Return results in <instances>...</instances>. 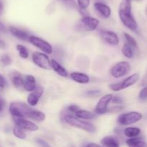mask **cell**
Here are the masks:
<instances>
[{"label":"cell","instance_id":"cell-19","mask_svg":"<svg viewBox=\"0 0 147 147\" xmlns=\"http://www.w3.org/2000/svg\"><path fill=\"white\" fill-rule=\"evenodd\" d=\"M11 78V82L12 84L14 85V87L20 89V88L23 87V84H24V79L20 72L14 71L10 75Z\"/></svg>","mask_w":147,"mask_h":147},{"label":"cell","instance_id":"cell-29","mask_svg":"<svg viewBox=\"0 0 147 147\" xmlns=\"http://www.w3.org/2000/svg\"><path fill=\"white\" fill-rule=\"evenodd\" d=\"M11 58L10 56L7 53H4V54L1 55L0 56V62L2 63L4 66H9L11 63Z\"/></svg>","mask_w":147,"mask_h":147},{"label":"cell","instance_id":"cell-15","mask_svg":"<svg viewBox=\"0 0 147 147\" xmlns=\"http://www.w3.org/2000/svg\"><path fill=\"white\" fill-rule=\"evenodd\" d=\"M94 8L103 18H109L111 14V9L104 3L96 2L94 4Z\"/></svg>","mask_w":147,"mask_h":147},{"label":"cell","instance_id":"cell-38","mask_svg":"<svg viewBox=\"0 0 147 147\" xmlns=\"http://www.w3.org/2000/svg\"><path fill=\"white\" fill-rule=\"evenodd\" d=\"M113 103L114 104H121L123 103V99L119 96H113L112 98Z\"/></svg>","mask_w":147,"mask_h":147},{"label":"cell","instance_id":"cell-35","mask_svg":"<svg viewBox=\"0 0 147 147\" xmlns=\"http://www.w3.org/2000/svg\"><path fill=\"white\" fill-rule=\"evenodd\" d=\"M62 2L65 3L66 5L72 7V8H76V4L74 0H60Z\"/></svg>","mask_w":147,"mask_h":147},{"label":"cell","instance_id":"cell-7","mask_svg":"<svg viewBox=\"0 0 147 147\" xmlns=\"http://www.w3.org/2000/svg\"><path fill=\"white\" fill-rule=\"evenodd\" d=\"M32 61L36 66L45 70L51 69V61L47 55L41 52H34L32 55Z\"/></svg>","mask_w":147,"mask_h":147},{"label":"cell","instance_id":"cell-10","mask_svg":"<svg viewBox=\"0 0 147 147\" xmlns=\"http://www.w3.org/2000/svg\"><path fill=\"white\" fill-rule=\"evenodd\" d=\"M99 20L90 16H83L80 20V24L83 29L88 31H93L96 30L99 25Z\"/></svg>","mask_w":147,"mask_h":147},{"label":"cell","instance_id":"cell-33","mask_svg":"<svg viewBox=\"0 0 147 147\" xmlns=\"http://www.w3.org/2000/svg\"><path fill=\"white\" fill-rule=\"evenodd\" d=\"M123 110V107L119 106V105H117V106L111 107V108H109L108 109V112H119Z\"/></svg>","mask_w":147,"mask_h":147},{"label":"cell","instance_id":"cell-9","mask_svg":"<svg viewBox=\"0 0 147 147\" xmlns=\"http://www.w3.org/2000/svg\"><path fill=\"white\" fill-rule=\"evenodd\" d=\"M113 97L112 94H106L102 96L96 105L94 110L95 113L98 115H103L108 112V109H109L108 106L109 104L111 102Z\"/></svg>","mask_w":147,"mask_h":147},{"label":"cell","instance_id":"cell-2","mask_svg":"<svg viewBox=\"0 0 147 147\" xmlns=\"http://www.w3.org/2000/svg\"><path fill=\"white\" fill-rule=\"evenodd\" d=\"M63 120L70 126L75 127L78 129L83 130L88 133H94L96 131V127L91 122L77 118L76 115L71 114H65L63 117Z\"/></svg>","mask_w":147,"mask_h":147},{"label":"cell","instance_id":"cell-5","mask_svg":"<svg viewBox=\"0 0 147 147\" xmlns=\"http://www.w3.org/2000/svg\"><path fill=\"white\" fill-rule=\"evenodd\" d=\"M142 114L136 111L126 112L118 117L117 122L119 125H129L136 123L142 119Z\"/></svg>","mask_w":147,"mask_h":147},{"label":"cell","instance_id":"cell-22","mask_svg":"<svg viewBox=\"0 0 147 147\" xmlns=\"http://www.w3.org/2000/svg\"><path fill=\"white\" fill-rule=\"evenodd\" d=\"M101 144L106 147H120L117 138L114 136H106L101 140Z\"/></svg>","mask_w":147,"mask_h":147},{"label":"cell","instance_id":"cell-45","mask_svg":"<svg viewBox=\"0 0 147 147\" xmlns=\"http://www.w3.org/2000/svg\"><path fill=\"white\" fill-rule=\"evenodd\" d=\"M137 1H142V0H137Z\"/></svg>","mask_w":147,"mask_h":147},{"label":"cell","instance_id":"cell-20","mask_svg":"<svg viewBox=\"0 0 147 147\" xmlns=\"http://www.w3.org/2000/svg\"><path fill=\"white\" fill-rule=\"evenodd\" d=\"M27 118L32 119L37 122H42L44 121L46 118V115L44 112L39 110H34L30 109L27 114Z\"/></svg>","mask_w":147,"mask_h":147},{"label":"cell","instance_id":"cell-31","mask_svg":"<svg viewBox=\"0 0 147 147\" xmlns=\"http://www.w3.org/2000/svg\"><path fill=\"white\" fill-rule=\"evenodd\" d=\"M86 95L88 97H97L101 95V92L100 90H89L86 92Z\"/></svg>","mask_w":147,"mask_h":147},{"label":"cell","instance_id":"cell-36","mask_svg":"<svg viewBox=\"0 0 147 147\" xmlns=\"http://www.w3.org/2000/svg\"><path fill=\"white\" fill-rule=\"evenodd\" d=\"M7 86V81L2 74L0 73V89H4Z\"/></svg>","mask_w":147,"mask_h":147},{"label":"cell","instance_id":"cell-11","mask_svg":"<svg viewBox=\"0 0 147 147\" xmlns=\"http://www.w3.org/2000/svg\"><path fill=\"white\" fill-rule=\"evenodd\" d=\"M15 125L23 129L24 131H36L39 129V127L34 122L28 120L24 118H13Z\"/></svg>","mask_w":147,"mask_h":147},{"label":"cell","instance_id":"cell-44","mask_svg":"<svg viewBox=\"0 0 147 147\" xmlns=\"http://www.w3.org/2000/svg\"><path fill=\"white\" fill-rule=\"evenodd\" d=\"M3 10H4V6H3V3L1 2V1L0 0V15L2 14Z\"/></svg>","mask_w":147,"mask_h":147},{"label":"cell","instance_id":"cell-17","mask_svg":"<svg viewBox=\"0 0 147 147\" xmlns=\"http://www.w3.org/2000/svg\"><path fill=\"white\" fill-rule=\"evenodd\" d=\"M37 82L34 76L32 75H27L24 79V84H23V88L27 92H32L37 87Z\"/></svg>","mask_w":147,"mask_h":147},{"label":"cell","instance_id":"cell-14","mask_svg":"<svg viewBox=\"0 0 147 147\" xmlns=\"http://www.w3.org/2000/svg\"><path fill=\"white\" fill-rule=\"evenodd\" d=\"M9 31L10 33H11L14 37H15L16 38L19 39V40H23V41L29 40V38H30V37L31 36L30 35V33H29L28 32L26 31V30L18 28V27H14V26H10V27H9Z\"/></svg>","mask_w":147,"mask_h":147},{"label":"cell","instance_id":"cell-23","mask_svg":"<svg viewBox=\"0 0 147 147\" xmlns=\"http://www.w3.org/2000/svg\"><path fill=\"white\" fill-rule=\"evenodd\" d=\"M77 118H80L82 120H93L95 118V114L90 111L86 110H80L79 109L77 112L75 113Z\"/></svg>","mask_w":147,"mask_h":147},{"label":"cell","instance_id":"cell-40","mask_svg":"<svg viewBox=\"0 0 147 147\" xmlns=\"http://www.w3.org/2000/svg\"><path fill=\"white\" fill-rule=\"evenodd\" d=\"M0 32L3 33H7V27L4 25V23H2L1 22H0Z\"/></svg>","mask_w":147,"mask_h":147},{"label":"cell","instance_id":"cell-26","mask_svg":"<svg viewBox=\"0 0 147 147\" xmlns=\"http://www.w3.org/2000/svg\"><path fill=\"white\" fill-rule=\"evenodd\" d=\"M12 133L14 136L20 138V139H24L26 138V133L24 130L22 129L20 127H19L17 125H14V127L13 128Z\"/></svg>","mask_w":147,"mask_h":147},{"label":"cell","instance_id":"cell-25","mask_svg":"<svg viewBox=\"0 0 147 147\" xmlns=\"http://www.w3.org/2000/svg\"><path fill=\"white\" fill-rule=\"evenodd\" d=\"M121 52L123 53V56L127 59H132L134 56V50L133 47L129 45L128 43H125L121 49Z\"/></svg>","mask_w":147,"mask_h":147},{"label":"cell","instance_id":"cell-32","mask_svg":"<svg viewBox=\"0 0 147 147\" xmlns=\"http://www.w3.org/2000/svg\"><path fill=\"white\" fill-rule=\"evenodd\" d=\"M139 99H147V86H145L142 90L140 91L139 95Z\"/></svg>","mask_w":147,"mask_h":147},{"label":"cell","instance_id":"cell-21","mask_svg":"<svg viewBox=\"0 0 147 147\" xmlns=\"http://www.w3.org/2000/svg\"><path fill=\"white\" fill-rule=\"evenodd\" d=\"M126 144L129 147H147V144L142 138H131L126 140Z\"/></svg>","mask_w":147,"mask_h":147},{"label":"cell","instance_id":"cell-13","mask_svg":"<svg viewBox=\"0 0 147 147\" xmlns=\"http://www.w3.org/2000/svg\"><path fill=\"white\" fill-rule=\"evenodd\" d=\"M102 39L111 46H116L119 43V37L116 33L110 30H104L100 33Z\"/></svg>","mask_w":147,"mask_h":147},{"label":"cell","instance_id":"cell-46","mask_svg":"<svg viewBox=\"0 0 147 147\" xmlns=\"http://www.w3.org/2000/svg\"><path fill=\"white\" fill-rule=\"evenodd\" d=\"M128 1H131V0H128Z\"/></svg>","mask_w":147,"mask_h":147},{"label":"cell","instance_id":"cell-4","mask_svg":"<svg viewBox=\"0 0 147 147\" xmlns=\"http://www.w3.org/2000/svg\"><path fill=\"white\" fill-rule=\"evenodd\" d=\"M30 109L27 104L21 102H12L9 107V111L13 118H25Z\"/></svg>","mask_w":147,"mask_h":147},{"label":"cell","instance_id":"cell-34","mask_svg":"<svg viewBox=\"0 0 147 147\" xmlns=\"http://www.w3.org/2000/svg\"><path fill=\"white\" fill-rule=\"evenodd\" d=\"M36 142L37 143V144H38L40 147H51L48 143H47L45 141L41 139V138H37V139L36 140Z\"/></svg>","mask_w":147,"mask_h":147},{"label":"cell","instance_id":"cell-27","mask_svg":"<svg viewBox=\"0 0 147 147\" xmlns=\"http://www.w3.org/2000/svg\"><path fill=\"white\" fill-rule=\"evenodd\" d=\"M16 48H17V51H18L19 55H20V56L22 58V59H26L29 57L28 50H27V48L25 47V46L19 44L17 45Z\"/></svg>","mask_w":147,"mask_h":147},{"label":"cell","instance_id":"cell-1","mask_svg":"<svg viewBox=\"0 0 147 147\" xmlns=\"http://www.w3.org/2000/svg\"><path fill=\"white\" fill-rule=\"evenodd\" d=\"M119 16L121 22L131 31L137 30L138 24L131 13V4L128 0H122L119 5Z\"/></svg>","mask_w":147,"mask_h":147},{"label":"cell","instance_id":"cell-16","mask_svg":"<svg viewBox=\"0 0 147 147\" xmlns=\"http://www.w3.org/2000/svg\"><path fill=\"white\" fill-rule=\"evenodd\" d=\"M70 77L71 78V79H73L74 82L79 84H88L90 82V77H89V76L86 74L83 73V72H72L70 74Z\"/></svg>","mask_w":147,"mask_h":147},{"label":"cell","instance_id":"cell-47","mask_svg":"<svg viewBox=\"0 0 147 147\" xmlns=\"http://www.w3.org/2000/svg\"><path fill=\"white\" fill-rule=\"evenodd\" d=\"M0 147H1V146H0Z\"/></svg>","mask_w":147,"mask_h":147},{"label":"cell","instance_id":"cell-28","mask_svg":"<svg viewBox=\"0 0 147 147\" xmlns=\"http://www.w3.org/2000/svg\"><path fill=\"white\" fill-rule=\"evenodd\" d=\"M123 35H124L125 39H126V43L130 45V46H132L133 48L137 47V42L136 41V40H135L131 35H129V33H125L124 34H123Z\"/></svg>","mask_w":147,"mask_h":147},{"label":"cell","instance_id":"cell-24","mask_svg":"<svg viewBox=\"0 0 147 147\" xmlns=\"http://www.w3.org/2000/svg\"><path fill=\"white\" fill-rule=\"evenodd\" d=\"M123 133H124V135L126 137L131 138L137 137L140 134L141 130L139 128H136V127H127L124 129Z\"/></svg>","mask_w":147,"mask_h":147},{"label":"cell","instance_id":"cell-3","mask_svg":"<svg viewBox=\"0 0 147 147\" xmlns=\"http://www.w3.org/2000/svg\"><path fill=\"white\" fill-rule=\"evenodd\" d=\"M139 77H140V76H139V74L135 73L134 74L126 77V79H123V80L121 81V82L111 84L109 85V88H110L112 91H114V92L121 91L123 90V89H126V88L128 87H130V86L135 84L139 80Z\"/></svg>","mask_w":147,"mask_h":147},{"label":"cell","instance_id":"cell-42","mask_svg":"<svg viewBox=\"0 0 147 147\" xmlns=\"http://www.w3.org/2000/svg\"><path fill=\"white\" fill-rule=\"evenodd\" d=\"M7 48V45L6 43L2 40H0V48L1 49H5Z\"/></svg>","mask_w":147,"mask_h":147},{"label":"cell","instance_id":"cell-37","mask_svg":"<svg viewBox=\"0 0 147 147\" xmlns=\"http://www.w3.org/2000/svg\"><path fill=\"white\" fill-rule=\"evenodd\" d=\"M79 109H80V108H79V107L77 106V105H70L68 108H67V110H68L69 112H71V113H73V114L76 113V112H77Z\"/></svg>","mask_w":147,"mask_h":147},{"label":"cell","instance_id":"cell-12","mask_svg":"<svg viewBox=\"0 0 147 147\" xmlns=\"http://www.w3.org/2000/svg\"><path fill=\"white\" fill-rule=\"evenodd\" d=\"M44 93V89L41 86H37L34 91L30 92L27 98V102L30 106L34 107L38 104L40 98Z\"/></svg>","mask_w":147,"mask_h":147},{"label":"cell","instance_id":"cell-43","mask_svg":"<svg viewBox=\"0 0 147 147\" xmlns=\"http://www.w3.org/2000/svg\"><path fill=\"white\" fill-rule=\"evenodd\" d=\"M86 147H103V146H101L98 145V144H95V143H90V144H88L87 146H86Z\"/></svg>","mask_w":147,"mask_h":147},{"label":"cell","instance_id":"cell-39","mask_svg":"<svg viewBox=\"0 0 147 147\" xmlns=\"http://www.w3.org/2000/svg\"><path fill=\"white\" fill-rule=\"evenodd\" d=\"M5 105L6 103L4 99H3L2 97H0V112H1L3 110H4V108H5Z\"/></svg>","mask_w":147,"mask_h":147},{"label":"cell","instance_id":"cell-18","mask_svg":"<svg viewBox=\"0 0 147 147\" xmlns=\"http://www.w3.org/2000/svg\"><path fill=\"white\" fill-rule=\"evenodd\" d=\"M51 69H53L55 72H56L57 74L63 76V77H67L68 76V73H67L65 68L62 66L55 59H52L51 60Z\"/></svg>","mask_w":147,"mask_h":147},{"label":"cell","instance_id":"cell-41","mask_svg":"<svg viewBox=\"0 0 147 147\" xmlns=\"http://www.w3.org/2000/svg\"><path fill=\"white\" fill-rule=\"evenodd\" d=\"M142 86H146V85H147V71H146V73L145 74L143 79H142Z\"/></svg>","mask_w":147,"mask_h":147},{"label":"cell","instance_id":"cell-6","mask_svg":"<svg viewBox=\"0 0 147 147\" xmlns=\"http://www.w3.org/2000/svg\"><path fill=\"white\" fill-rule=\"evenodd\" d=\"M131 71V65L127 61H120L113 65L111 69V75L113 78L119 79L126 76Z\"/></svg>","mask_w":147,"mask_h":147},{"label":"cell","instance_id":"cell-30","mask_svg":"<svg viewBox=\"0 0 147 147\" xmlns=\"http://www.w3.org/2000/svg\"><path fill=\"white\" fill-rule=\"evenodd\" d=\"M78 7L80 10H85L90 6V0H76Z\"/></svg>","mask_w":147,"mask_h":147},{"label":"cell","instance_id":"cell-8","mask_svg":"<svg viewBox=\"0 0 147 147\" xmlns=\"http://www.w3.org/2000/svg\"><path fill=\"white\" fill-rule=\"evenodd\" d=\"M29 41L32 45L35 46L37 48L40 49L42 51H43L46 54H51L53 53V46L48 42H47L41 37L31 35L29 38Z\"/></svg>","mask_w":147,"mask_h":147}]
</instances>
